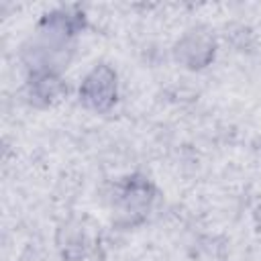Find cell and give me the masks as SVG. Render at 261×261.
<instances>
[{
	"mask_svg": "<svg viewBox=\"0 0 261 261\" xmlns=\"http://www.w3.org/2000/svg\"><path fill=\"white\" fill-rule=\"evenodd\" d=\"M84 22V14L71 8L45 14L20 51L29 75H61L73 55L75 39Z\"/></svg>",
	"mask_w": 261,
	"mask_h": 261,
	"instance_id": "cell-1",
	"label": "cell"
},
{
	"mask_svg": "<svg viewBox=\"0 0 261 261\" xmlns=\"http://www.w3.org/2000/svg\"><path fill=\"white\" fill-rule=\"evenodd\" d=\"M157 198L155 186L145 175H128L114 188L112 208L120 224L135 226L143 222Z\"/></svg>",
	"mask_w": 261,
	"mask_h": 261,
	"instance_id": "cell-2",
	"label": "cell"
},
{
	"mask_svg": "<svg viewBox=\"0 0 261 261\" xmlns=\"http://www.w3.org/2000/svg\"><path fill=\"white\" fill-rule=\"evenodd\" d=\"M80 104L90 112H108L118 98V75L108 63L94 65L80 84Z\"/></svg>",
	"mask_w": 261,
	"mask_h": 261,
	"instance_id": "cell-3",
	"label": "cell"
},
{
	"mask_svg": "<svg viewBox=\"0 0 261 261\" xmlns=\"http://www.w3.org/2000/svg\"><path fill=\"white\" fill-rule=\"evenodd\" d=\"M216 53V41L206 29H190L186 31L173 47V57L179 65L188 69H204L210 65Z\"/></svg>",
	"mask_w": 261,
	"mask_h": 261,
	"instance_id": "cell-4",
	"label": "cell"
},
{
	"mask_svg": "<svg viewBox=\"0 0 261 261\" xmlns=\"http://www.w3.org/2000/svg\"><path fill=\"white\" fill-rule=\"evenodd\" d=\"M67 92L61 75H29L27 98L35 106H51Z\"/></svg>",
	"mask_w": 261,
	"mask_h": 261,
	"instance_id": "cell-5",
	"label": "cell"
}]
</instances>
